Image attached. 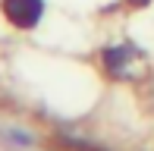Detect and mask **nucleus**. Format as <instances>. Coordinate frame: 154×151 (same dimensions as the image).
Here are the masks:
<instances>
[{
    "label": "nucleus",
    "mask_w": 154,
    "mask_h": 151,
    "mask_svg": "<svg viewBox=\"0 0 154 151\" xmlns=\"http://www.w3.org/2000/svg\"><path fill=\"white\" fill-rule=\"evenodd\" d=\"M3 16L16 29H35L44 16V0H3Z\"/></svg>",
    "instance_id": "1"
},
{
    "label": "nucleus",
    "mask_w": 154,
    "mask_h": 151,
    "mask_svg": "<svg viewBox=\"0 0 154 151\" xmlns=\"http://www.w3.org/2000/svg\"><path fill=\"white\" fill-rule=\"evenodd\" d=\"M57 148L60 151H101V148H91V145H85V142H72V139H60Z\"/></svg>",
    "instance_id": "3"
},
{
    "label": "nucleus",
    "mask_w": 154,
    "mask_h": 151,
    "mask_svg": "<svg viewBox=\"0 0 154 151\" xmlns=\"http://www.w3.org/2000/svg\"><path fill=\"white\" fill-rule=\"evenodd\" d=\"M104 60H107V66L113 72H120V66L129 60V47H107V51H104Z\"/></svg>",
    "instance_id": "2"
}]
</instances>
